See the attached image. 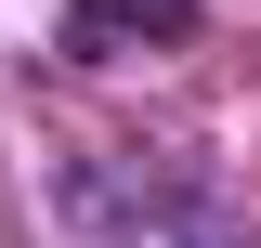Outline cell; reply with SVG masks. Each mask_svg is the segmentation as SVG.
Masks as SVG:
<instances>
[{"mask_svg":"<svg viewBox=\"0 0 261 248\" xmlns=\"http://www.w3.org/2000/svg\"><path fill=\"white\" fill-rule=\"evenodd\" d=\"M118 248H235V222H222V209H144Z\"/></svg>","mask_w":261,"mask_h":248,"instance_id":"obj_2","label":"cell"},{"mask_svg":"<svg viewBox=\"0 0 261 248\" xmlns=\"http://www.w3.org/2000/svg\"><path fill=\"white\" fill-rule=\"evenodd\" d=\"M183 27H196V0H65V53H92V65L157 53V39H183Z\"/></svg>","mask_w":261,"mask_h":248,"instance_id":"obj_1","label":"cell"}]
</instances>
